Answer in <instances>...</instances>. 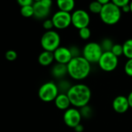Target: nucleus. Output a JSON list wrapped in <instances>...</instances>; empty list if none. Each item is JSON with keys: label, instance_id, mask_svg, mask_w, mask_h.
<instances>
[{"label": "nucleus", "instance_id": "obj_16", "mask_svg": "<svg viewBox=\"0 0 132 132\" xmlns=\"http://www.w3.org/2000/svg\"><path fill=\"white\" fill-rule=\"evenodd\" d=\"M54 60V56H53V53L52 52H49V51H43L42 52L38 58V61L39 63V64H41L42 66L46 67L50 65Z\"/></svg>", "mask_w": 132, "mask_h": 132}, {"label": "nucleus", "instance_id": "obj_22", "mask_svg": "<svg viewBox=\"0 0 132 132\" xmlns=\"http://www.w3.org/2000/svg\"><path fill=\"white\" fill-rule=\"evenodd\" d=\"M102 8H103V5L98 2V0L90 2L89 5V10L93 14H100Z\"/></svg>", "mask_w": 132, "mask_h": 132}, {"label": "nucleus", "instance_id": "obj_27", "mask_svg": "<svg viewBox=\"0 0 132 132\" xmlns=\"http://www.w3.org/2000/svg\"><path fill=\"white\" fill-rule=\"evenodd\" d=\"M69 50H70V51L71 53V55H72L73 58L82 56L80 50L79 49V47H77L76 46H71L70 47H69Z\"/></svg>", "mask_w": 132, "mask_h": 132}, {"label": "nucleus", "instance_id": "obj_9", "mask_svg": "<svg viewBox=\"0 0 132 132\" xmlns=\"http://www.w3.org/2000/svg\"><path fill=\"white\" fill-rule=\"evenodd\" d=\"M51 0H39L33 3L34 16L38 19H46L50 13V9L52 6Z\"/></svg>", "mask_w": 132, "mask_h": 132}, {"label": "nucleus", "instance_id": "obj_30", "mask_svg": "<svg viewBox=\"0 0 132 132\" xmlns=\"http://www.w3.org/2000/svg\"><path fill=\"white\" fill-rule=\"evenodd\" d=\"M43 26L45 29H46L47 31H50L52 29L53 26V21L52 19H46L44 20L43 22Z\"/></svg>", "mask_w": 132, "mask_h": 132}, {"label": "nucleus", "instance_id": "obj_4", "mask_svg": "<svg viewBox=\"0 0 132 132\" xmlns=\"http://www.w3.org/2000/svg\"><path fill=\"white\" fill-rule=\"evenodd\" d=\"M100 43L96 42L87 43L82 50V56L90 64L97 63L103 54Z\"/></svg>", "mask_w": 132, "mask_h": 132}, {"label": "nucleus", "instance_id": "obj_15", "mask_svg": "<svg viewBox=\"0 0 132 132\" xmlns=\"http://www.w3.org/2000/svg\"><path fill=\"white\" fill-rule=\"evenodd\" d=\"M52 74L55 78L62 80L67 74H68L67 66L65 64L56 63L52 69Z\"/></svg>", "mask_w": 132, "mask_h": 132}, {"label": "nucleus", "instance_id": "obj_33", "mask_svg": "<svg viewBox=\"0 0 132 132\" xmlns=\"http://www.w3.org/2000/svg\"><path fill=\"white\" fill-rule=\"evenodd\" d=\"M73 129H74V131L76 132H83L84 131V128L83 125L80 124V125H78L77 127H75Z\"/></svg>", "mask_w": 132, "mask_h": 132}, {"label": "nucleus", "instance_id": "obj_14", "mask_svg": "<svg viewBox=\"0 0 132 132\" xmlns=\"http://www.w3.org/2000/svg\"><path fill=\"white\" fill-rule=\"evenodd\" d=\"M54 102L56 107L62 111H66L69 109L70 106L71 105L67 94H59L56 98L55 99Z\"/></svg>", "mask_w": 132, "mask_h": 132}, {"label": "nucleus", "instance_id": "obj_8", "mask_svg": "<svg viewBox=\"0 0 132 132\" xmlns=\"http://www.w3.org/2000/svg\"><path fill=\"white\" fill-rule=\"evenodd\" d=\"M90 22L89 13L84 9H77L71 13V24L77 29L88 27Z\"/></svg>", "mask_w": 132, "mask_h": 132}, {"label": "nucleus", "instance_id": "obj_7", "mask_svg": "<svg viewBox=\"0 0 132 132\" xmlns=\"http://www.w3.org/2000/svg\"><path fill=\"white\" fill-rule=\"evenodd\" d=\"M97 64L102 70L105 72H112L118 66V57L111 52H104Z\"/></svg>", "mask_w": 132, "mask_h": 132}, {"label": "nucleus", "instance_id": "obj_19", "mask_svg": "<svg viewBox=\"0 0 132 132\" xmlns=\"http://www.w3.org/2000/svg\"><path fill=\"white\" fill-rule=\"evenodd\" d=\"M123 51L124 56L128 58V60L132 59V39H127L123 43Z\"/></svg>", "mask_w": 132, "mask_h": 132}, {"label": "nucleus", "instance_id": "obj_36", "mask_svg": "<svg viewBox=\"0 0 132 132\" xmlns=\"http://www.w3.org/2000/svg\"><path fill=\"white\" fill-rule=\"evenodd\" d=\"M130 7H131V12H132V1L130 2Z\"/></svg>", "mask_w": 132, "mask_h": 132}, {"label": "nucleus", "instance_id": "obj_11", "mask_svg": "<svg viewBox=\"0 0 132 132\" xmlns=\"http://www.w3.org/2000/svg\"><path fill=\"white\" fill-rule=\"evenodd\" d=\"M51 19L53 26L58 29H64L71 25V14L60 10L55 12Z\"/></svg>", "mask_w": 132, "mask_h": 132}, {"label": "nucleus", "instance_id": "obj_18", "mask_svg": "<svg viewBox=\"0 0 132 132\" xmlns=\"http://www.w3.org/2000/svg\"><path fill=\"white\" fill-rule=\"evenodd\" d=\"M57 88L59 90V94H67L70 87H72V84L67 80H60L58 83Z\"/></svg>", "mask_w": 132, "mask_h": 132}, {"label": "nucleus", "instance_id": "obj_20", "mask_svg": "<svg viewBox=\"0 0 132 132\" xmlns=\"http://www.w3.org/2000/svg\"><path fill=\"white\" fill-rule=\"evenodd\" d=\"M103 52H111L114 43L110 38H104L100 43Z\"/></svg>", "mask_w": 132, "mask_h": 132}, {"label": "nucleus", "instance_id": "obj_25", "mask_svg": "<svg viewBox=\"0 0 132 132\" xmlns=\"http://www.w3.org/2000/svg\"><path fill=\"white\" fill-rule=\"evenodd\" d=\"M114 55H115L117 57H120L122 55H124V51H123V46L119 44V43H115L111 51Z\"/></svg>", "mask_w": 132, "mask_h": 132}, {"label": "nucleus", "instance_id": "obj_23", "mask_svg": "<svg viewBox=\"0 0 132 132\" xmlns=\"http://www.w3.org/2000/svg\"><path fill=\"white\" fill-rule=\"evenodd\" d=\"M21 15L24 17H31L34 15V11H33V7L32 5H27V6H23L21 8L20 10Z\"/></svg>", "mask_w": 132, "mask_h": 132}, {"label": "nucleus", "instance_id": "obj_26", "mask_svg": "<svg viewBox=\"0 0 132 132\" xmlns=\"http://www.w3.org/2000/svg\"><path fill=\"white\" fill-rule=\"evenodd\" d=\"M125 73L132 77V59H129L127 60L125 65Z\"/></svg>", "mask_w": 132, "mask_h": 132}, {"label": "nucleus", "instance_id": "obj_10", "mask_svg": "<svg viewBox=\"0 0 132 132\" xmlns=\"http://www.w3.org/2000/svg\"><path fill=\"white\" fill-rule=\"evenodd\" d=\"M82 117L80 110L76 108H70L63 114V121L67 126L74 128L80 124Z\"/></svg>", "mask_w": 132, "mask_h": 132}, {"label": "nucleus", "instance_id": "obj_28", "mask_svg": "<svg viewBox=\"0 0 132 132\" xmlns=\"http://www.w3.org/2000/svg\"><path fill=\"white\" fill-rule=\"evenodd\" d=\"M5 56L7 60H9V61H14L17 58V53H16V52L15 50H8L5 53Z\"/></svg>", "mask_w": 132, "mask_h": 132}, {"label": "nucleus", "instance_id": "obj_31", "mask_svg": "<svg viewBox=\"0 0 132 132\" xmlns=\"http://www.w3.org/2000/svg\"><path fill=\"white\" fill-rule=\"evenodd\" d=\"M18 4L20 5L22 7L23 6H27V5H33V2L32 0H18L17 1Z\"/></svg>", "mask_w": 132, "mask_h": 132}, {"label": "nucleus", "instance_id": "obj_6", "mask_svg": "<svg viewBox=\"0 0 132 132\" xmlns=\"http://www.w3.org/2000/svg\"><path fill=\"white\" fill-rule=\"evenodd\" d=\"M39 97L44 102H51L55 101L59 94L57 85L53 82H46L39 89Z\"/></svg>", "mask_w": 132, "mask_h": 132}, {"label": "nucleus", "instance_id": "obj_24", "mask_svg": "<svg viewBox=\"0 0 132 132\" xmlns=\"http://www.w3.org/2000/svg\"><path fill=\"white\" fill-rule=\"evenodd\" d=\"M91 36V31L89 27L83 28L81 29H79V36L80 39L84 40H87L90 39Z\"/></svg>", "mask_w": 132, "mask_h": 132}, {"label": "nucleus", "instance_id": "obj_21", "mask_svg": "<svg viewBox=\"0 0 132 132\" xmlns=\"http://www.w3.org/2000/svg\"><path fill=\"white\" fill-rule=\"evenodd\" d=\"M80 112L82 119H89L93 115V109L89 104L80 108Z\"/></svg>", "mask_w": 132, "mask_h": 132}, {"label": "nucleus", "instance_id": "obj_1", "mask_svg": "<svg viewBox=\"0 0 132 132\" xmlns=\"http://www.w3.org/2000/svg\"><path fill=\"white\" fill-rule=\"evenodd\" d=\"M67 94L71 105L76 108H81L89 104L91 99V90L87 85L84 84L72 85Z\"/></svg>", "mask_w": 132, "mask_h": 132}, {"label": "nucleus", "instance_id": "obj_32", "mask_svg": "<svg viewBox=\"0 0 132 132\" xmlns=\"http://www.w3.org/2000/svg\"><path fill=\"white\" fill-rule=\"evenodd\" d=\"M121 9V12H125V13H128V12H131V7H130V3L128 5H125L123 8Z\"/></svg>", "mask_w": 132, "mask_h": 132}, {"label": "nucleus", "instance_id": "obj_5", "mask_svg": "<svg viewBox=\"0 0 132 132\" xmlns=\"http://www.w3.org/2000/svg\"><path fill=\"white\" fill-rule=\"evenodd\" d=\"M40 43L45 51L53 53L58 47H60V36L56 31H46L42 36Z\"/></svg>", "mask_w": 132, "mask_h": 132}, {"label": "nucleus", "instance_id": "obj_34", "mask_svg": "<svg viewBox=\"0 0 132 132\" xmlns=\"http://www.w3.org/2000/svg\"><path fill=\"white\" fill-rule=\"evenodd\" d=\"M127 97H128V101L129 103V106H130V108H132V90L129 93V94Z\"/></svg>", "mask_w": 132, "mask_h": 132}, {"label": "nucleus", "instance_id": "obj_12", "mask_svg": "<svg viewBox=\"0 0 132 132\" xmlns=\"http://www.w3.org/2000/svg\"><path fill=\"white\" fill-rule=\"evenodd\" d=\"M54 60L57 63L67 65L72 60L73 56L68 47L60 46L53 52Z\"/></svg>", "mask_w": 132, "mask_h": 132}, {"label": "nucleus", "instance_id": "obj_3", "mask_svg": "<svg viewBox=\"0 0 132 132\" xmlns=\"http://www.w3.org/2000/svg\"><path fill=\"white\" fill-rule=\"evenodd\" d=\"M121 9L115 5L112 2L103 5L100 15L101 21L107 25H115L121 18Z\"/></svg>", "mask_w": 132, "mask_h": 132}, {"label": "nucleus", "instance_id": "obj_2", "mask_svg": "<svg viewBox=\"0 0 132 132\" xmlns=\"http://www.w3.org/2000/svg\"><path fill=\"white\" fill-rule=\"evenodd\" d=\"M67 66L68 75L75 80H84L90 73L91 64L82 56L72 58Z\"/></svg>", "mask_w": 132, "mask_h": 132}, {"label": "nucleus", "instance_id": "obj_29", "mask_svg": "<svg viewBox=\"0 0 132 132\" xmlns=\"http://www.w3.org/2000/svg\"><path fill=\"white\" fill-rule=\"evenodd\" d=\"M115 5H117L118 8L121 9L123 8L125 5H128L130 3V1L129 0H113L111 1Z\"/></svg>", "mask_w": 132, "mask_h": 132}, {"label": "nucleus", "instance_id": "obj_17", "mask_svg": "<svg viewBox=\"0 0 132 132\" xmlns=\"http://www.w3.org/2000/svg\"><path fill=\"white\" fill-rule=\"evenodd\" d=\"M56 5L60 11L70 13L75 7V2L73 0H58Z\"/></svg>", "mask_w": 132, "mask_h": 132}, {"label": "nucleus", "instance_id": "obj_13", "mask_svg": "<svg viewBox=\"0 0 132 132\" xmlns=\"http://www.w3.org/2000/svg\"><path fill=\"white\" fill-rule=\"evenodd\" d=\"M112 107L115 112L118 114H125L130 108L128 97L124 95L116 97L112 103Z\"/></svg>", "mask_w": 132, "mask_h": 132}, {"label": "nucleus", "instance_id": "obj_35", "mask_svg": "<svg viewBox=\"0 0 132 132\" xmlns=\"http://www.w3.org/2000/svg\"><path fill=\"white\" fill-rule=\"evenodd\" d=\"M98 2H99L102 5H104L108 4L110 1H109V0H98Z\"/></svg>", "mask_w": 132, "mask_h": 132}]
</instances>
